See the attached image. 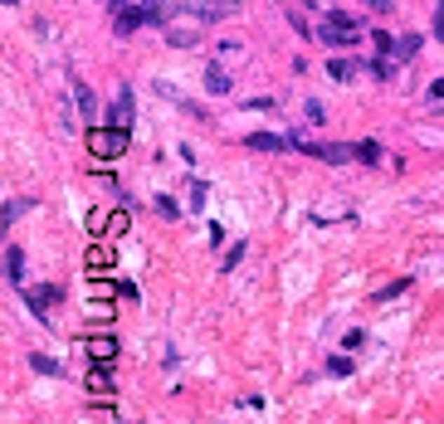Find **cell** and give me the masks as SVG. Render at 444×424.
Here are the masks:
<instances>
[{
    "mask_svg": "<svg viewBox=\"0 0 444 424\" xmlns=\"http://www.w3.org/2000/svg\"><path fill=\"white\" fill-rule=\"evenodd\" d=\"M318 39L332 44V49H351V44L361 39V25H356V15H347V10L328 5V10H323V29H318Z\"/></svg>",
    "mask_w": 444,
    "mask_h": 424,
    "instance_id": "cell-1",
    "label": "cell"
},
{
    "mask_svg": "<svg viewBox=\"0 0 444 424\" xmlns=\"http://www.w3.org/2000/svg\"><path fill=\"white\" fill-rule=\"evenodd\" d=\"M171 10L166 5H112V29L117 34H132V29H142V25H161Z\"/></svg>",
    "mask_w": 444,
    "mask_h": 424,
    "instance_id": "cell-2",
    "label": "cell"
},
{
    "mask_svg": "<svg viewBox=\"0 0 444 424\" xmlns=\"http://www.w3.org/2000/svg\"><path fill=\"white\" fill-rule=\"evenodd\" d=\"M127 142H132V137H127L122 127H93V132H88V151H93L98 161L122 156V151H127Z\"/></svg>",
    "mask_w": 444,
    "mask_h": 424,
    "instance_id": "cell-3",
    "label": "cell"
},
{
    "mask_svg": "<svg viewBox=\"0 0 444 424\" xmlns=\"http://www.w3.org/2000/svg\"><path fill=\"white\" fill-rule=\"evenodd\" d=\"M83 346H88L93 366H112V361H117V336H112V331H88Z\"/></svg>",
    "mask_w": 444,
    "mask_h": 424,
    "instance_id": "cell-4",
    "label": "cell"
},
{
    "mask_svg": "<svg viewBox=\"0 0 444 424\" xmlns=\"http://www.w3.org/2000/svg\"><path fill=\"white\" fill-rule=\"evenodd\" d=\"M25 303H29V313L39 322H49V308L59 303V288L54 283H39V288H25Z\"/></svg>",
    "mask_w": 444,
    "mask_h": 424,
    "instance_id": "cell-5",
    "label": "cell"
},
{
    "mask_svg": "<svg viewBox=\"0 0 444 424\" xmlns=\"http://www.w3.org/2000/svg\"><path fill=\"white\" fill-rule=\"evenodd\" d=\"M132 107H137V98H132V88L122 83V88H117V103H112V127L127 132V127H132Z\"/></svg>",
    "mask_w": 444,
    "mask_h": 424,
    "instance_id": "cell-6",
    "label": "cell"
},
{
    "mask_svg": "<svg viewBox=\"0 0 444 424\" xmlns=\"http://www.w3.org/2000/svg\"><path fill=\"white\" fill-rule=\"evenodd\" d=\"M244 146H254V151H288V146H293V137H278V132H254Z\"/></svg>",
    "mask_w": 444,
    "mask_h": 424,
    "instance_id": "cell-7",
    "label": "cell"
},
{
    "mask_svg": "<svg viewBox=\"0 0 444 424\" xmlns=\"http://www.w3.org/2000/svg\"><path fill=\"white\" fill-rule=\"evenodd\" d=\"M206 88H210L215 98H224V93L234 88V78H229V69H220V64H210V69H206Z\"/></svg>",
    "mask_w": 444,
    "mask_h": 424,
    "instance_id": "cell-8",
    "label": "cell"
},
{
    "mask_svg": "<svg viewBox=\"0 0 444 424\" xmlns=\"http://www.w3.org/2000/svg\"><path fill=\"white\" fill-rule=\"evenodd\" d=\"M88 390H93L98 400H108L112 395V366H93V371H88Z\"/></svg>",
    "mask_w": 444,
    "mask_h": 424,
    "instance_id": "cell-9",
    "label": "cell"
},
{
    "mask_svg": "<svg viewBox=\"0 0 444 424\" xmlns=\"http://www.w3.org/2000/svg\"><path fill=\"white\" fill-rule=\"evenodd\" d=\"M5 278H10V283H25V249H20V244L5 249Z\"/></svg>",
    "mask_w": 444,
    "mask_h": 424,
    "instance_id": "cell-10",
    "label": "cell"
},
{
    "mask_svg": "<svg viewBox=\"0 0 444 424\" xmlns=\"http://www.w3.org/2000/svg\"><path fill=\"white\" fill-rule=\"evenodd\" d=\"M74 103H79V117H93V112H98V98H93V88H88L83 78H74Z\"/></svg>",
    "mask_w": 444,
    "mask_h": 424,
    "instance_id": "cell-11",
    "label": "cell"
},
{
    "mask_svg": "<svg viewBox=\"0 0 444 424\" xmlns=\"http://www.w3.org/2000/svg\"><path fill=\"white\" fill-rule=\"evenodd\" d=\"M83 268H88V273H108V268H112V254L103 249V244H93V249L83 254Z\"/></svg>",
    "mask_w": 444,
    "mask_h": 424,
    "instance_id": "cell-12",
    "label": "cell"
},
{
    "mask_svg": "<svg viewBox=\"0 0 444 424\" xmlns=\"http://www.w3.org/2000/svg\"><path fill=\"white\" fill-rule=\"evenodd\" d=\"M356 69H361L356 59H332V64H328V74H332L337 83H351V78H356Z\"/></svg>",
    "mask_w": 444,
    "mask_h": 424,
    "instance_id": "cell-13",
    "label": "cell"
},
{
    "mask_svg": "<svg viewBox=\"0 0 444 424\" xmlns=\"http://www.w3.org/2000/svg\"><path fill=\"white\" fill-rule=\"evenodd\" d=\"M356 161L376 166V161H381V142H371V137H366V142H356Z\"/></svg>",
    "mask_w": 444,
    "mask_h": 424,
    "instance_id": "cell-14",
    "label": "cell"
},
{
    "mask_svg": "<svg viewBox=\"0 0 444 424\" xmlns=\"http://www.w3.org/2000/svg\"><path fill=\"white\" fill-rule=\"evenodd\" d=\"M29 366H34V371H39V376H64V366H59V361H54V356H39V351H34V356H29Z\"/></svg>",
    "mask_w": 444,
    "mask_h": 424,
    "instance_id": "cell-15",
    "label": "cell"
},
{
    "mask_svg": "<svg viewBox=\"0 0 444 424\" xmlns=\"http://www.w3.org/2000/svg\"><path fill=\"white\" fill-rule=\"evenodd\" d=\"M288 25H293V29H298V34H303V39H313V34H318V29H313V25H308V15H303V10H298V5H293V10H288Z\"/></svg>",
    "mask_w": 444,
    "mask_h": 424,
    "instance_id": "cell-16",
    "label": "cell"
},
{
    "mask_svg": "<svg viewBox=\"0 0 444 424\" xmlns=\"http://www.w3.org/2000/svg\"><path fill=\"white\" fill-rule=\"evenodd\" d=\"M366 69H371V74H376V78H381V83H391V74H396V64H391V59H386V54H376V59H371V64H366Z\"/></svg>",
    "mask_w": 444,
    "mask_h": 424,
    "instance_id": "cell-17",
    "label": "cell"
},
{
    "mask_svg": "<svg viewBox=\"0 0 444 424\" xmlns=\"http://www.w3.org/2000/svg\"><path fill=\"white\" fill-rule=\"evenodd\" d=\"M108 229H112L108 210H88V234H108Z\"/></svg>",
    "mask_w": 444,
    "mask_h": 424,
    "instance_id": "cell-18",
    "label": "cell"
},
{
    "mask_svg": "<svg viewBox=\"0 0 444 424\" xmlns=\"http://www.w3.org/2000/svg\"><path fill=\"white\" fill-rule=\"evenodd\" d=\"M25 210H29V200H5V210H0V224H15Z\"/></svg>",
    "mask_w": 444,
    "mask_h": 424,
    "instance_id": "cell-19",
    "label": "cell"
},
{
    "mask_svg": "<svg viewBox=\"0 0 444 424\" xmlns=\"http://www.w3.org/2000/svg\"><path fill=\"white\" fill-rule=\"evenodd\" d=\"M152 205H156V214H161V219H176V214H181V205H176L171 196H156Z\"/></svg>",
    "mask_w": 444,
    "mask_h": 424,
    "instance_id": "cell-20",
    "label": "cell"
},
{
    "mask_svg": "<svg viewBox=\"0 0 444 424\" xmlns=\"http://www.w3.org/2000/svg\"><path fill=\"white\" fill-rule=\"evenodd\" d=\"M166 39H171L176 49H186V44H196V39H201V29H171Z\"/></svg>",
    "mask_w": 444,
    "mask_h": 424,
    "instance_id": "cell-21",
    "label": "cell"
},
{
    "mask_svg": "<svg viewBox=\"0 0 444 424\" xmlns=\"http://www.w3.org/2000/svg\"><path fill=\"white\" fill-rule=\"evenodd\" d=\"M405 288H410V278H396L391 288H381V293H376V303H391V298H401Z\"/></svg>",
    "mask_w": 444,
    "mask_h": 424,
    "instance_id": "cell-22",
    "label": "cell"
},
{
    "mask_svg": "<svg viewBox=\"0 0 444 424\" xmlns=\"http://www.w3.org/2000/svg\"><path fill=\"white\" fill-rule=\"evenodd\" d=\"M415 49H420V34H405V39H396V54H401V59H410Z\"/></svg>",
    "mask_w": 444,
    "mask_h": 424,
    "instance_id": "cell-23",
    "label": "cell"
},
{
    "mask_svg": "<svg viewBox=\"0 0 444 424\" xmlns=\"http://www.w3.org/2000/svg\"><path fill=\"white\" fill-rule=\"evenodd\" d=\"M206 196H210V186H206V181H191V210H201Z\"/></svg>",
    "mask_w": 444,
    "mask_h": 424,
    "instance_id": "cell-24",
    "label": "cell"
},
{
    "mask_svg": "<svg viewBox=\"0 0 444 424\" xmlns=\"http://www.w3.org/2000/svg\"><path fill=\"white\" fill-rule=\"evenodd\" d=\"M328 376H351V356H332V361H328Z\"/></svg>",
    "mask_w": 444,
    "mask_h": 424,
    "instance_id": "cell-25",
    "label": "cell"
},
{
    "mask_svg": "<svg viewBox=\"0 0 444 424\" xmlns=\"http://www.w3.org/2000/svg\"><path fill=\"white\" fill-rule=\"evenodd\" d=\"M303 117H308V122H323L328 112H323V103H318V98H308V103H303Z\"/></svg>",
    "mask_w": 444,
    "mask_h": 424,
    "instance_id": "cell-26",
    "label": "cell"
},
{
    "mask_svg": "<svg viewBox=\"0 0 444 424\" xmlns=\"http://www.w3.org/2000/svg\"><path fill=\"white\" fill-rule=\"evenodd\" d=\"M371 39H376L381 54H391V29H371Z\"/></svg>",
    "mask_w": 444,
    "mask_h": 424,
    "instance_id": "cell-27",
    "label": "cell"
},
{
    "mask_svg": "<svg viewBox=\"0 0 444 424\" xmlns=\"http://www.w3.org/2000/svg\"><path fill=\"white\" fill-rule=\"evenodd\" d=\"M244 107H249V112H274V98H249Z\"/></svg>",
    "mask_w": 444,
    "mask_h": 424,
    "instance_id": "cell-28",
    "label": "cell"
},
{
    "mask_svg": "<svg viewBox=\"0 0 444 424\" xmlns=\"http://www.w3.org/2000/svg\"><path fill=\"white\" fill-rule=\"evenodd\" d=\"M435 39H444V5L435 10Z\"/></svg>",
    "mask_w": 444,
    "mask_h": 424,
    "instance_id": "cell-29",
    "label": "cell"
},
{
    "mask_svg": "<svg viewBox=\"0 0 444 424\" xmlns=\"http://www.w3.org/2000/svg\"><path fill=\"white\" fill-rule=\"evenodd\" d=\"M430 98H444V78H440V83H430Z\"/></svg>",
    "mask_w": 444,
    "mask_h": 424,
    "instance_id": "cell-30",
    "label": "cell"
}]
</instances>
